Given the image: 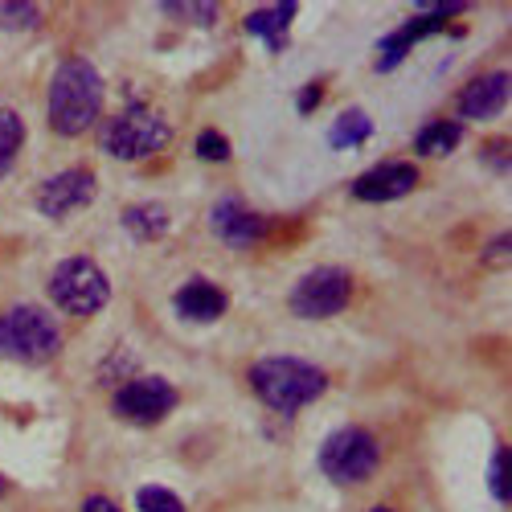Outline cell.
<instances>
[{"instance_id":"6da1fadb","label":"cell","mask_w":512,"mask_h":512,"mask_svg":"<svg viewBox=\"0 0 512 512\" xmlns=\"http://www.w3.org/2000/svg\"><path fill=\"white\" fill-rule=\"evenodd\" d=\"M103 111V74L87 58H66L50 82V127L58 136H82Z\"/></svg>"},{"instance_id":"7a4b0ae2","label":"cell","mask_w":512,"mask_h":512,"mask_svg":"<svg viewBox=\"0 0 512 512\" xmlns=\"http://www.w3.org/2000/svg\"><path fill=\"white\" fill-rule=\"evenodd\" d=\"M250 390L271 410L295 414L328 390V373L300 357H263L250 365Z\"/></svg>"},{"instance_id":"3957f363","label":"cell","mask_w":512,"mask_h":512,"mask_svg":"<svg viewBox=\"0 0 512 512\" xmlns=\"http://www.w3.org/2000/svg\"><path fill=\"white\" fill-rule=\"evenodd\" d=\"M58 349H62V328L46 308L13 304L9 312H0V357L41 365L58 357Z\"/></svg>"},{"instance_id":"277c9868","label":"cell","mask_w":512,"mask_h":512,"mask_svg":"<svg viewBox=\"0 0 512 512\" xmlns=\"http://www.w3.org/2000/svg\"><path fill=\"white\" fill-rule=\"evenodd\" d=\"M173 140V123L152 107H127L119 115H111V123L103 127L99 148L115 160H144L168 148Z\"/></svg>"},{"instance_id":"5b68a950","label":"cell","mask_w":512,"mask_h":512,"mask_svg":"<svg viewBox=\"0 0 512 512\" xmlns=\"http://www.w3.org/2000/svg\"><path fill=\"white\" fill-rule=\"evenodd\" d=\"M50 300L70 312V316H95L111 304V283L103 275V267L87 254H74V259H62L50 275Z\"/></svg>"},{"instance_id":"8992f818","label":"cell","mask_w":512,"mask_h":512,"mask_svg":"<svg viewBox=\"0 0 512 512\" xmlns=\"http://www.w3.org/2000/svg\"><path fill=\"white\" fill-rule=\"evenodd\" d=\"M381 463V447L361 426H345V431L328 435L320 447V467L332 484H365Z\"/></svg>"},{"instance_id":"52a82bcc","label":"cell","mask_w":512,"mask_h":512,"mask_svg":"<svg viewBox=\"0 0 512 512\" xmlns=\"http://www.w3.org/2000/svg\"><path fill=\"white\" fill-rule=\"evenodd\" d=\"M353 295V279L340 267H312L308 275H300V283L291 287V312L300 320H328L349 308Z\"/></svg>"},{"instance_id":"ba28073f","label":"cell","mask_w":512,"mask_h":512,"mask_svg":"<svg viewBox=\"0 0 512 512\" xmlns=\"http://www.w3.org/2000/svg\"><path fill=\"white\" fill-rule=\"evenodd\" d=\"M115 414L136 422V426H156L160 418H168L177 410V390L173 381L160 377V373H136L132 381H123L111 398Z\"/></svg>"},{"instance_id":"9c48e42d","label":"cell","mask_w":512,"mask_h":512,"mask_svg":"<svg viewBox=\"0 0 512 512\" xmlns=\"http://www.w3.org/2000/svg\"><path fill=\"white\" fill-rule=\"evenodd\" d=\"M95 201V173L91 168H66V173L41 181L33 205L41 218H66L74 209H87Z\"/></svg>"},{"instance_id":"30bf717a","label":"cell","mask_w":512,"mask_h":512,"mask_svg":"<svg viewBox=\"0 0 512 512\" xmlns=\"http://www.w3.org/2000/svg\"><path fill=\"white\" fill-rule=\"evenodd\" d=\"M455 13H463V5H426V13L422 17H410L402 29H394V33H386L381 37V54H377V70L386 74V70H394L422 37H431L435 29H443L447 25V17H455Z\"/></svg>"},{"instance_id":"8fae6325","label":"cell","mask_w":512,"mask_h":512,"mask_svg":"<svg viewBox=\"0 0 512 512\" xmlns=\"http://www.w3.org/2000/svg\"><path fill=\"white\" fill-rule=\"evenodd\" d=\"M209 230L218 234L226 246H234V250H246V246L263 242V238L271 234V222L263 218V213L246 209L238 197H222L218 205L209 209Z\"/></svg>"},{"instance_id":"7c38bea8","label":"cell","mask_w":512,"mask_h":512,"mask_svg":"<svg viewBox=\"0 0 512 512\" xmlns=\"http://www.w3.org/2000/svg\"><path fill=\"white\" fill-rule=\"evenodd\" d=\"M414 185H418V168L414 164L386 160V164H377V168H369V173L357 177L353 197L357 201H398V197L414 193Z\"/></svg>"},{"instance_id":"4fadbf2b","label":"cell","mask_w":512,"mask_h":512,"mask_svg":"<svg viewBox=\"0 0 512 512\" xmlns=\"http://www.w3.org/2000/svg\"><path fill=\"white\" fill-rule=\"evenodd\" d=\"M508 95H512V78H508V70H496V74L467 82L455 99V107L463 119H496L508 107Z\"/></svg>"},{"instance_id":"5bb4252c","label":"cell","mask_w":512,"mask_h":512,"mask_svg":"<svg viewBox=\"0 0 512 512\" xmlns=\"http://www.w3.org/2000/svg\"><path fill=\"white\" fill-rule=\"evenodd\" d=\"M173 308H177V316H185L193 324H213V320H222L230 300H226V291L213 287L209 279H189L185 287H177Z\"/></svg>"},{"instance_id":"9a60e30c","label":"cell","mask_w":512,"mask_h":512,"mask_svg":"<svg viewBox=\"0 0 512 512\" xmlns=\"http://www.w3.org/2000/svg\"><path fill=\"white\" fill-rule=\"evenodd\" d=\"M295 13H300V5H295V0H283V5H275V9H259V13L246 17V33L263 37L267 46L279 54V50L287 46V29H291V17H295Z\"/></svg>"},{"instance_id":"2e32d148","label":"cell","mask_w":512,"mask_h":512,"mask_svg":"<svg viewBox=\"0 0 512 512\" xmlns=\"http://www.w3.org/2000/svg\"><path fill=\"white\" fill-rule=\"evenodd\" d=\"M168 222H173V213H168V205H160V201H144V205H132V209L123 213L127 234L140 238V242L160 238L168 230Z\"/></svg>"},{"instance_id":"e0dca14e","label":"cell","mask_w":512,"mask_h":512,"mask_svg":"<svg viewBox=\"0 0 512 512\" xmlns=\"http://www.w3.org/2000/svg\"><path fill=\"white\" fill-rule=\"evenodd\" d=\"M459 140H463V123H455V119H435V123H426L422 132L414 136V148H418L422 156H447V152L459 148Z\"/></svg>"},{"instance_id":"ac0fdd59","label":"cell","mask_w":512,"mask_h":512,"mask_svg":"<svg viewBox=\"0 0 512 512\" xmlns=\"http://www.w3.org/2000/svg\"><path fill=\"white\" fill-rule=\"evenodd\" d=\"M369 136H373V119L353 107V111H340V119L332 123V132H328V144L332 148H357Z\"/></svg>"},{"instance_id":"d6986e66","label":"cell","mask_w":512,"mask_h":512,"mask_svg":"<svg viewBox=\"0 0 512 512\" xmlns=\"http://www.w3.org/2000/svg\"><path fill=\"white\" fill-rule=\"evenodd\" d=\"M21 144H25V123H21V115L9 111V107H0V177H5L9 168L17 164Z\"/></svg>"},{"instance_id":"ffe728a7","label":"cell","mask_w":512,"mask_h":512,"mask_svg":"<svg viewBox=\"0 0 512 512\" xmlns=\"http://www.w3.org/2000/svg\"><path fill=\"white\" fill-rule=\"evenodd\" d=\"M136 504H140V512H185V500H181L177 492L156 488V484L140 488V492H136Z\"/></svg>"},{"instance_id":"44dd1931","label":"cell","mask_w":512,"mask_h":512,"mask_svg":"<svg viewBox=\"0 0 512 512\" xmlns=\"http://www.w3.org/2000/svg\"><path fill=\"white\" fill-rule=\"evenodd\" d=\"M488 488H492V500L508 508V500H512V492H508V447H500V451L492 455V467H488Z\"/></svg>"},{"instance_id":"7402d4cb","label":"cell","mask_w":512,"mask_h":512,"mask_svg":"<svg viewBox=\"0 0 512 512\" xmlns=\"http://www.w3.org/2000/svg\"><path fill=\"white\" fill-rule=\"evenodd\" d=\"M164 13L197 21V25H213V21H218V5H189V0H164Z\"/></svg>"},{"instance_id":"603a6c76","label":"cell","mask_w":512,"mask_h":512,"mask_svg":"<svg viewBox=\"0 0 512 512\" xmlns=\"http://www.w3.org/2000/svg\"><path fill=\"white\" fill-rule=\"evenodd\" d=\"M41 21L37 5H0V29H33Z\"/></svg>"},{"instance_id":"cb8c5ba5","label":"cell","mask_w":512,"mask_h":512,"mask_svg":"<svg viewBox=\"0 0 512 512\" xmlns=\"http://www.w3.org/2000/svg\"><path fill=\"white\" fill-rule=\"evenodd\" d=\"M197 156L201 160H230V140L222 136V132H201L197 136Z\"/></svg>"},{"instance_id":"d4e9b609","label":"cell","mask_w":512,"mask_h":512,"mask_svg":"<svg viewBox=\"0 0 512 512\" xmlns=\"http://www.w3.org/2000/svg\"><path fill=\"white\" fill-rule=\"evenodd\" d=\"M78 512H119V504H115L111 496H99V492H95V496L82 500V508H78Z\"/></svg>"},{"instance_id":"484cf974","label":"cell","mask_w":512,"mask_h":512,"mask_svg":"<svg viewBox=\"0 0 512 512\" xmlns=\"http://www.w3.org/2000/svg\"><path fill=\"white\" fill-rule=\"evenodd\" d=\"M324 99V87H320V82H312V87L308 91H300V111L308 115V111H316V103Z\"/></svg>"},{"instance_id":"4316f807","label":"cell","mask_w":512,"mask_h":512,"mask_svg":"<svg viewBox=\"0 0 512 512\" xmlns=\"http://www.w3.org/2000/svg\"><path fill=\"white\" fill-rule=\"evenodd\" d=\"M488 259H492V263L508 259V234H504V238H492V250H488Z\"/></svg>"},{"instance_id":"83f0119b","label":"cell","mask_w":512,"mask_h":512,"mask_svg":"<svg viewBox=\"0 0 512 512\" xmlns=\"http://www.w3.org/2000/svg\"><path fill=\"white\" fill-rule=\"evenodd\" d=\"M9 492V484H5V476H0V496H5Z\"/></svg>"},{"instance_id":"f1b7e54d","label":"cell","mask_w":512,"mask_h":512,"mask_svg":"<svg viewBox=\"0 0 512 512\" xmlns=\"http://www.w3.org/2000/svg\"><path fill=\"white\" fill-rule=\"evenodd\" d=\"M373 512H390V508H373Z\"/></svg>"}]
</instances>
